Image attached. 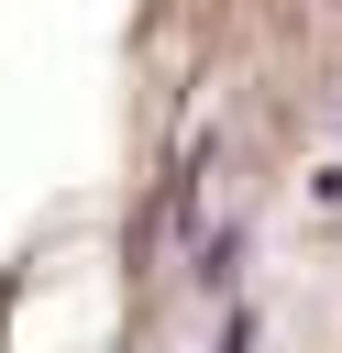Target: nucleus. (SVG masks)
<instances>
[{"mask_svg":"<svg viewBox=\"0 0 342 353\" xmlns=\"http://www.w3.org/2000/svg\"><path fill=\"white\" fill-rule=\"evenodd\" d=\"M232 265H243V232H210V254H199V287H232Z\"/></svg>","mask_w":342,"mask_h":353,"instance_id":"1","label":"nucleus"}]
</instances>
